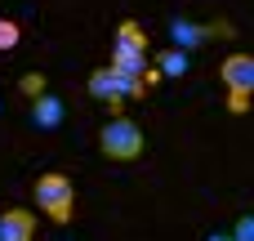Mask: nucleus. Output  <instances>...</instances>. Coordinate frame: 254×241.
Masks as SVG:
<instances>
[{
  "instance_id": "nucleus-1",
  "label": "nucleus",
  "mask_w": 254,
  "mask_h": 241,
  "mask_svg": "<svg viewBox=\"0 0 254 241\" xmlns=\"http://www.w3.org/2000/svg\"><path fill=\"white\" fill-rule=\"evenodd\" d=\"M112 72H125V76H147V67H152V54H147V31L138 27V22H121L116 27V40H112V63H107Z\"/></svg>"
},
{
  "instance_id": "nucleus-2",
  "label": "nucleus",
  "mask_w": 254,
  "mask_h": 241,
  "mask_svg": "<svg viewBox=\"0 0 254 241\" xmlns=\"http://www.w3.org/2000/svg\"><path fill=\"white\" fill-rule=\"evenodd\" d=\"M31 197H36V210L49 224H67L71 210H76V188H71L67 174H40L36 188H31Z\"/></svg>"
},
{
  "instance_id": "nucleus-3",
  "label": "nucleus",
  "mask_w": 254,
  "mask_h": 241,
  "mask_svg": "<svg viewBox=\"0 0 254 241\" xmlns=\"http://www.w3.org/2000/svg\"><path fill=\"white\" fill-rule=\"evenodd\" d=\"M219 76L228 85V112H250V98H254V58L250 54H228L219 63Z\"/></svg>"
},
{
  "instance_id": "nucleus-4",
  "label": "nucleus",
  "mask_w": 254,
  "mask_h": 241,
  "mask_svg": "<svg viewBox=\"0 0 254 241\" xmlns=\"http://www.w3.org/2000/svg\"><path fill=\"white\" fill-rule=\"evenodd\" d=\"M98 148H103L107 161H138L143 157V130L129 116H112L98 134Z\"/></svg>"
},
{
  "instance_id": "nucleus-5",
  "label": "nucleus",
  "mask_w": 254,
  "mask_h": 241,
  "mask_svg": "<svg viewBox=\"0 0 254 241\" xmlns=\"http://www.w3.org/2000/svg\"><path fill=\"white\" fill-rule=\"evenodd\" d=\"M214 36H237V27L232 22H188V18H174L170 22V49H183V54H192V49H201L205 40H214Z\"/></svg>"
},
{
  "instance_id": "nucleus-6",
  "label": "nucleus",
  "mask_w": 254,
  "mask_h": 241,
  "mask_svg": "<svg viewBox=\"0 0 254 241\" xmlns=\"http://www.w3.org/2000/svg\"><path fill=\"white\" fill-rule=\"evenodd\" d=\"M36 237V215L31 210H4L0 215V241H31Z\"/></svg>"
},
{
  "instance_id": "nucleus-7",
  "label": "nucleus",
  "mask_w": 254,
  "mask_h": 241,
  "mask_svg": "<svg viewBox=\"0 0 254 241\" xmlns=\"http://www.w3.org/2000/svg\"><path fill=\"white\" fill-rule=\"evenodd\" d=\"M63 116H67V112H63V98H54L49 89L31 98V125H40V130H58Z\"/></svg>"
},
{
  "instance_id": "nucleus-8",
  "label": "nucleus",
  "mask_w": 254,
  "mask_h": 241,
  "mask_svg": "<svg viewBox=\"0 0 254 241\" xmlns=\"http://www.w3.org/2000/svg\"><path fill=\"white\" fill-rule=\"evenodd\" d=\"M89 94H94V98H103V103L112 107V116H121V98H116V72H112V67H98V72H89Z\"/></svg>"
},
{
  "instance_id": "nucleus-9",
  "label": "nucleus",
  "mask_w": 254,
  "mask_h": 241,
  "mask_svg": "<svg viewBox=\"0 0 254 241\" xmlns=\"http://www.w3.org/2000/svg\"><path fill=\"white\" fill-rule=\"evenodd\" d=\"M152 63H156V72H161V76H170V80H179V76H188V67H192L183 49H161V54H156Z\"/></svg>"
},
{
  "instance_id": "nucleus-10",
  "label": "nucleus",
  "mask_w": 254,
  "mask_h": 241,
  "mask_svg": "<svg viewBox=\"0 0 254 241\" xmlns=\"http://www.w3.org/2000/svg\"><path fill=\"white\" fill-rule=\"evenodd\" d=\"M18 40H22V27L13 18H0V49H13Z\"/></svg>"
},
{
  "instance_id": "nucleus-11",
  "label": "nucleus",
  "mask_w": 254,
  "mask_h": 241,
  "mask_svg": "<svg viewBox=\"0 0 254 241\" xmlns=\"http://www.w3.org/2000/svg\"><path fill=\"white\" fill-rule=\"evenodd\" d=\"M232 241H254V219H250V215H241V219H237V228H232Z\"/></svg>"
},
{
  "instance_id": "nucleus-12",
  "label": "nucleus",
  "mask_w": 254,
  "mask_h": 241,
  "mask_svg": "<svg viewBox=\"0 0 254 241\" xmlns=\"http://www.w3.org/2000/svg\"><path fill=\"white\" fill-rule=\"evenodd\" d=\"M22 89L36 98V94H45V80H40V76H27V80H22Z\"/></svg>"
},
{
  "instance_id": "nucleus-13",
  "label": "nucleus",
  "mask_w": 254,
  "mask_h": 241,
  "mask_svg": "<svg viewBox=\"0 0 254 241\" xmlns=\"http://www.w3.org/2000/svg\"><path fill=\"white\" fill-rule=\"evenodd\" d=\"M210 241H232V237H223V233H214V237H210Z\"/></svg>"
}]
</instances>
